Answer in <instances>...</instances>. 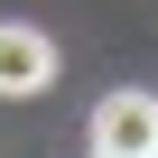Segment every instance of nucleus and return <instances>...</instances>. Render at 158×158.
I'll use <instances>...</instances> for the list:
<instances>
[{"label": "nucleus", "instance_id": "nucleus-1", "mask_svg": "<svg viewBox=\"0 0 158 158\" xmlns=\"http://www.w3.org/2000/svg\"><path fill=\"white\" fill-rule=\"evenodd\" d=\"M93 149H102V158H149V149H158V93H139V84L102 93V102H93Z\"/></svg>", "mask_w": 158, "mask_h": 158}, {"label": "nucleus", "instance_id": "nucleus-2", "mask_svg": "<svg viewBox=\"0 0 158 158\" xmlns=\"http://www.w3.org/2000/svg\"><path fill=\"white\" fill-rule=\"evenodd\" d=\"M47 84H56V37L28 28V19H0V93L28 102V93H47Z\"/></svg>", "mask_w": 158, "mask_h": 158}, {"label": "nucleus", "instance_id": "nucleus-3", "mask_svg": "<svg viewBox=\"0 0 158 158\" xmlns=\"http://www.w3.org/2000/svg\"><path fill=\"white\" fill-rule=\"evenodd\" d=\"M93 158H102V149H93Z\"/></svg>", "mask_w": 158, "mask_h": 158}, {"label": "nucleus", "instance_id": "nucleus-4", "mask_svg": "<svg viewBox=\"0 0 158 158\" xmlns=\"http://www.w3.org/2000/svg\"><path fill=\"white\" fill-rule=\"evenodd\" d=\"M149 158H158V149H149Z\"/></svg>", "mask_w": 158, "mask_h": 158}]
</instances>
